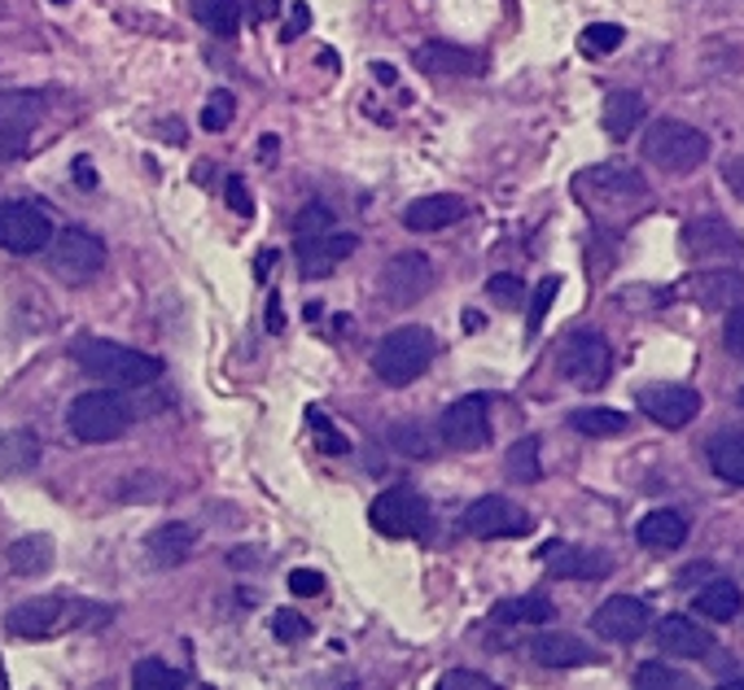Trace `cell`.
<instances>
[{"label": "cell", "mask_w": 744, "mask_h": 690, "mask_svg": "<svg viewBox=\"0 0 744 690\" xmlns=\"http://www.w3.org/2000/svg\"><path fill=\"white\" fill-rule=\"evenodd\" d=\"M71 358L79 363V372H88L110 389H145L162 376V358L105 337H79L71 345Z\"/></svg>", "instance_id": "6da1fadb"}, {"label": "cell", "mask_w": 744, "mask_h": 690, "mask_svg": "<svg viewBox=\"0 0 744 690\" xmlns=\"http://www.w3.org/2000/svg\"><path fill=\"white\" fill-rule=\"evenodd\" d=\"M110 621V608H92L79 599H58V595H40V599H22L4 612V633L22 638V642H44L58 629H79V625Z\"/></svg>", "instance_id": "7a4b0ae2"}, {"label": "cell", "mask_w": 744, "mask_h": 690, "mask_svg": "<svg viewBox=\"0 0 744 690\" xmlns=\"http://www.w3.org/2000/svg\"><path fill=\"white\" fill-rule=\"evenodd\" d=\"M434 358H439L434 333L421 328V324H408V328H394L385 342L376 345V354H372V372H376L385 385L403 389V385L421 380V376L430 372Z\"/></svg>", "instance_id": "3957f363"}, {"label": "cell", "mask_w": 744, "mask_h": 690, "mask_svg": "<svg viewBox=\"0 0 744 690\" xmlns=\"http://www.w3.org/2000/svg\"><path fill=\"white\" fill-rule=\"evenodd\" d=\"M644 158L653 166H662L666 175H692L696 166H705L710 158V136L692 123H678V119H657L649 132H644Z\"/></svg>", "instance_id": "277c9868"}, {"label": "cell", "mask_w": 744, "mask_h": 690, "mask_svg": "<svg viewBox=\"0 0 744 690\" xmlns=\"http://www.w3.org/2000/svg\"><path fill=\"white\" fill-rule=\"evenodd\" d=\"M67 428L88 446H105V442H119L132 428V407L123 403V394L92 389V394H79L71 403Z\"/></svg>", "instance_id": "5b68a950"}, {"label": "cell", "mask_w": 744, "mask_h": 690, "mask_svg": "<svg viewBox=\"0 0 744 690\" xmlns=\"http://www.w3.org/2000/svg\"><path fill=\"white\" fill-rule=\"evenodd\" d=\"M44 263H49V276L62 280V284H88V280L101 276L105 267V241L83 232V227H67V232H53L49 250H44Z\"/></svg>", "instance_id": "8992f818"}, {"label": "cell", "mask_w": 744, "mask_h": 690, "mask_svg": "<svg viewBox=\"0 0 744 690\" xmlns=\"http://www.w3.org/2000/svg\"><path fill=\"white\" fill-rule=\"evenodd\" d=\"M372 529L385 538H425L430 534V503L412 485H394L372 498Z\"/></svg>", "instance_id": "52a82bcc"}, {"label": "cell", "mask_w": 744, "mask_h": 690, "mask_svg": "<svg viewBox=\"0 0 744 690\" xmlns=\"http://www.w3.org/2000/svg\"><path fill=\"white\" fill-rule=\"evenodd\" d=\"M381 297H385V306H394V311H408V306H416V302H425L430 297V288H434V263L421 254V250H403V254H394L385 267H381Z\"/></svg>", "instance_id": "ba28073f"}, {"label": "cell", "mask_w": 744, "mask_h": 690, "mask_svg": "<svg viewBox=\"0 0 744 690\" xmlns=\"http://www.w3.org/2000/svg\"><path fill=\"white\" fill-rule=\"evenodd\" d=\"M53 241V219L36 202H0V250L4 254H44Z\"/></svg>", "instance_id": "9c48e42d"}, {"label": "cell", "mask_w": 744, "mask_h": 690, "mask_svg": "<svg viewBox=\"0 0 744 690\" xmlns=\"http://www.w3.org/2000/svg\"><path fill=\"white\" fill-rule=\"evenodd\" d=\"M613 372V349L600 333H570V342L561 345V376L574 389H600Z\"/></svg>", "instance_id": "30bf717a"}, {"label": "cell", "mask_w": 744, "mask_h": 690, "mask_svg": "<svg viewBox=\"0 0 744 690\" xmlns=\"http://www.w3.org/2000/svg\"><path fill=\"white\" fill-rule=\"evenodd\" d=\"M439 437L451 450H482L491 442V407L486 394H464L455 398L439 419Z\"/></svg>", "instance_id": "8fae6325"}, {"label": "cell", "mask_w": 744, "mask_h": 690, "mask_svg": "<svg viewBox=\"0 0 744 690\" xmlns=\"http://www.w3.org/2000/svg\"><path fill=\"white\" fill-rule=\"evenodd\" d=\"M460 529H464L469 538H521V534L530 529V516L521 511L513 498L486 494V498H477V503L460 516Z\"/></svg>", "instance_id": "7c38bea8"}, {"label": "cell", "mask_w": 744, "mask_h": 690, "mask_svg": "<svg viewBox=\"0 0 744 690\" xmlns=\"http://www.w3.org/2000/svg\"><path fill=\"white\" fill-rule=\"evenodd\" d=\"M649 625H653V612H649V603L635 599V595H613V599H604L592 617V629L600 638H609V642H635V638H644Z\"/></svg>", "instance_id": "4fadbf2b"}, {"label": "cell", "mask_w": 744, "mask_h": 690, "mask_svg": "<svg viewBox=\"0 0 744 690\" xmlns=\"http://www.w3.org/2000/svg\"><path fill=\"white\" fill-rule=\"evenodd\" d=\"M640 412L662 428H683L701 415V394L692 385H644L640 389Z\"/></svg>", "instance_id": "5bb4252c"}, {"label": "cell", "mask_w": 744, "mask_h": 690, "mask_svg": "<svg viewBox=\"0 0 744 690\" xmlns=\"http://www.w3.org/2000/svg\"><path fill=\"white\" fill-rule=\"evenodd\" d=\"M351 254H360V236H351V232L306 236V241H298V272H302V280H324L333 276L338 263H346Z\"/></svg>", "instance_id": "9a60e30c"}, {"label": "cell", "mask_w": 744, "mask_h": 690, "mask_svg": "<svg viewBox=\"0 0 744 690\" xmlns=\"http://www.w3.org/2000/svg\"><path fill=\"white\" fill-rule=\"evenodd\" d=\"M587 193H600L604 202H644L649 184L631 166H592L579 175V197H587Z\"/></svg>", "instance_id": "2e32d148"}, {"label": "cell", "mask_w": 744, "mask_h": 690, "mask_svg": "<svg viewBox=\"0 0 744 690\" xmlns=\"http://www.w3.org/2000/svg\"><path fill=\"white\" fill-rule=\"evenodd\" d=\"M530 656L543 669H583V664H600V651L592 642H583L579 633H539L530 642Z\"/></svg>", "instance_id": "e0dca14e"}, {"label": "cell", "mask_w": 744, "mask_h": 690, "mask_svg": "<svg viewBox=\"0 0 744 690\" xmlns=\"http://www.w3.org/2000/svg\"><path fill=\"white\" fill-rule=\"evenodd\" d=\"M198 551V529L193 525H184V520H171V525H162V529H153L145 538V555L153 568H162V572H171V568H180V564H189V555Z\"/></svg>", "instance_id": "ac0fdd59"}, {"label": "cell", "mask_w": 744, "mask_h": 690, "mask_svg": "<svg viewBox=\"0 0 744 690\" xmlns=\"http://www.w3.org/2000/svg\"><path fill=\"white\" fill-rule=\"evenodd\" d=\"M416 70H425L430 79H464V74H477V70H482V58L469 53L464 44L425 40V44L416 49Z\"/></svg>", "instance_id": "d6986e66"}, {"label": "cell", "mask_w": 744, "mask_h": 690, "mask_svg": "<svg viewBox=\"0 0 744 690\" xmlns=\"http://www.w3.org/2000/svg\"><path fill=\"white\" fill-rule=\"evenodd\" d=\"M469 214V202L455 193H434V197H416L403 206V227L412 232H443L451 223H460Z\"/></svg>", "instance_id": "ffe728a7"}, {"label": "cell", "mask_w": 744, "mask_h": 690, "mask_svg": "<svg viewBox=\"0 0 744 690\" xmlns=\"http://www.w3.org/2000/svg\"><path fill=\"white\" fill-rule=\"evenodd\" d=\"M683 250L692 258H705V254H736L741 250V236L732 223H723L718 214H705V219H692L683 227Z\"/></svg>", "instance_id": "44dd1931"}, {"label": "cell", "mask_w": 744, "mask_h": 690, "mask_svg": "<svg viewBox=\"0 0 744 690\" xmlns=\"http://www.w3.org/2000/svg\"><path fill=\"white\" fill-rule=\"evenodd\" d=\"M657 642L666 656H678V660H701L714 651V638L705 625H696L692 617H666L657 625Z\"/></svg>", "instance_id": "7402d4cb"}, {"label": "cell", "mask_w": 744, "mask_h": 690, "mask_svg": "<svg viewBox=\"0 0 744 690\" xmlns=\"http://www.w3.org/2000/svg\"><path fill=\"white\" fill-rule=\"evenodd\" d=\"M543 555H552V577H565V581H600L609 577L613 559L604 551H587V547H543Z\"/></svg>", "instance_id": "603a6c76"}, {"label": "cell", "mask_w": 744, "mask_h": 690, "mask_svg": "<svg viewBox=\"0 0 744 690\" xmlns=\"http://www.w3.org/2000/svg\"><path fill=\"white\" fill-rule=\"evenodd\" d=\"M53 538L49 534H22L4 547V564L13 577H44L53 568Z\"/></svg>", "instance_id": "cb8c5ba5"}, {"label": "cell", "mask_w": 744, "mask_h": 690, "mask_svg": "<svg viewBox=\"0 0 744 690\" xmlns=\"http://www.w3.org/2000/svg\"><path fill=\"white\" fill-rule=\"evenodd\" d=\"M635 538H640V547H649V551H678L683 542H687V520L678 516V511H649L644 520H640V529H635Z\"/></svg>", "instance_id": "d4e9b609"}, {"label": "cell", "mask_w": 744, "mask_h": 690, "mask_svg": "<svg viewBox=\"0 0 744 690\" xmlns=\"http://www.w3.org/2000/svg\"><path fill=\"white\" fill-rule=\"evenodd\" d=\"M44 110H49L44 92H31V88H9V92H0V123H9V128H18V132H36L40 119H44Z\"/></svg>", "instance_id": "484cf974"}, {"label": "cell", "mask_w": 744, "mask_h": 690, "mask_svg": "<svg viewBox=\"0 0 744 690\" xmlns=\"http://www.w3.org/2000/svg\"><path fill=\"white\" fill-rule=\"evenodd\" d=\"M644 114H649V105H644V97L640 92H609L604 97V132L613 140H626L640 123H644Z\"/></svg>", "instance_id": "4316f807"}, {"label": "cell", "mask_w": 744, "mask_h": 690, "mask_svg": "<svg viewBox=\"0 0 744 690\" xmlns=\"http://www.w3.org/2000/svg\"><path fill=\"white\" fill-rule=\"evenodd\" d=\"M36 464H40V437H36L31 428H9V433L0 437V473L22 477V473H31Z\"/></svg>", "instance_id": "83f0119b"}, {"label": "cell", "mask_w": 744, "mask_h": 690, "mask_svg": "<svg viewBox=\"0 0 744 690\" xmlns=\"http://www.w3.org/2000/svg\"><path fill=\"white\" fill-rule=\"evenodd\" d=\"M741 586L736 581H727V577H718V581H710V586H701L696 590V612L705 617V621H736L741 617Z\"/></svg>", "instance_id": "f1b7e54d"}, {"label": "cell", "mask_w": 744, "mask_h": 690, "mask_svg": "<svg viewBox=\"0 0 744 690\" xmlns=\"http://www.w3.org/2000/svg\"><path fill=\"white\" fill-rule=\"evenodd\" d=\"M710 468L732 485H744V433L710 437Z\"/></svg>", "instance_id": "f546056e"}, {"label": "cell", "mask_w": 744, "mask_h": 690, "mask_svg": "<svg viewBox=\"0 0 744 690\" xmlns=\"http://www.w3.org/2000/svg\"><path fill=\"white\" fill-rule=\"evenodd\" d=\"M570 428L583 437H617L631 428V419L613 407H579V412H570Z\"/></svg>", "instance_id": "4dcf8cb0"}, {"label": "cell", "mask_w": 744, "mask_h": 690, "mask_svg": "<svg viewBox=\"0 0 744 690\" xmlns=\"http://www.w3.org/2000/svg\"><path fill=\"white\" fill-rule=\"evenodd\" d=\"M504 477L517 485H534L543 477V459H539V437H521L504 455Z\"/></svg>", "instance_id": "1f68e13d"}, {"label": "cell", "mask_w": 744, "mask_h": 690, "mask_svg": "<svg viewBox=\"0 0 744 690\" xmlns=\"http://www.w3.org/2000/svg\"><path fill=\"white\" fill-rule=\"evenodd\" d=\"M491 617H495V625H547L556 617V608H552V599H543V595H525V599L500 603Z\"/></svg>", "instance_id": "d6a6232c"}, {"label": "cell", "mask_w": 744, "mask_h": 690, "mask_svg": "<svg viewBox=\"0 0 744 690\" xmlns=\"http://www.w3.org/2000/svg\"><path fill=\"white\" fill-rule=\"evenodd\" d=\"M193 18H198L211 35H237V27H241V4H237V0H193Z\"/></svg>", "instance_id": "836d02e7"}, {"label": "cell", "mask_w": 744, "mask_h": 690, "mask_svg": "<svg viewBox=\"0 0 744 690\" xmlns=\"http://www.w3.org/2000/svg\"><path fill=\"white\" fill-rule=\"evenodd\" d=\"M692 288H696L701 306H727V302H736L744 293V276L741 272H710V276L696 280Z\"/></svg>", "instance_id": "e575fe53"}, {"label": "cell", "mask_w": 744, "mask_h": 690, "mask_svg": "<svg viewBox=\"0 0 744 690\" xmlns=\"http://www.w3.org/2000/svg\"><path fill=\"white\" fill-rule=\"evenodd\" d=\"M132 687L137 690H180V687H189V678L175 673V669L162 664V660H141V664L132 669Z\"/></svg>", "instance_id": "d590c367"}, {"label": "cell", "mask_w": 744, "mask_h": 690, "mask_svg": "<svg viewBox=\"0 0 744 690\" xmlns=\"http://www.w3.org/2000/svg\"><path fill=\"white\" fill-rule=\"evenodd\" d=\"M390 446H394L399 455H416V459L434 455V442H430V433H425L416 419H408V424H394V428H390Z\"/></svg>", "instance_id": "8d00e7d4"}, {"label": "cell", "mask_w": 744, "mask_h": 690, "mask_svg": "<svg viewBox=\"0 0 744 690\" xmlns=\"http://www.w3.org/2000/svg\"><path fill=\"white\" fill-rule=\"evenodd\" d=\"M556 293H561V276H547L539 288H534V297H530V315H525V337H539V328H543L547 306L556 302Z\"/></svg>", "instance_id": "74e56055"}, {"label": "cell", "mask_w": 744, "mask_h": 690, "mask_svg": "<svg viewBox=\"0 0 744 690\" xmlns=\"http://www.w3.org/2000/svg\"><path fill=\"white\" fill-rule=\"evenodd\" d=\"M635 687H640V690H683V687H687V678H683V673H674L670 664L644 660V664L635 669Z\"/></svg>", "instance_id": "f35d334b"}, {"label": "cell", "mask_w": 744, "mask_h": 690, "mask_svg": "<svg viewBox=\"0 0 744 690\" xmlns=\"http://www.w3.org/2000/svg\"><path fill=\"white\" fill-rule=\"evenodd\" d=\"M626 40V31L617 27V22H592L587 31H583V53H592V58H604V53H613L617 44Z\"/></svg>", "instance_id": "ab89813d"}, {"label": "cell", "mask_w": 744, "mask_h": 690, "mask_svg": "<svg viewBox=\"0 0 744 690\" xmlns=\"http://www.w3.org/2000/svg\"><path fill=\"white\" fill-rule=\"evenodd\" d=\"M232 110H237L232 92H228V88H215V92L207 97V105H202V128H207V132H228Z\"/></svg>", "instance_id": "60d3db41"}, {"label": "cell", "mask_w": 744, "mask_h": 690, "mask_svg": "<svg viewBox=\"0 0 744 690\" xmlns=\"http://www.w3.org/2000/svg\"><path fill=\"white\" fill-rule=\"evenodd\" d=\"M329 223H333V210L324 206V202H311V206H302V210H298V219H294L298 241H306V236H324V232H329Z\"/></svg>", "instance_id": "b9f144b4"}, {"label": "cell", "mask_w": 744, "mask_h": 690, "mask_svg": "<svg viewBox=\"0 0 744 690\" xmlns=\"http://www.w3.org/2000/svg\"><path fill=\"white\" fill-rule=\"evenodd\" d=\"M486 293H491V302H495V306L513 311L521 297H525V284H521L517 276H509V272H500V276L486 280Z\"/></svg>", "instance_id": "7bdbcfd3"}, {"label": "cell", "mask_w": 744, "mask_h": 690, "mask_svg": "<svg viewBox=\"0 0 744 690\" xmlns=\"http://www.w3.org/2000/svg\"><path fill=\"white\" fill-rule=\"evenodd\" d=\"M311 424H315V442H320L324 455H346V450H351V442H346L342 433H333V424H324L320 412H311Z\"/></svg>", "instance_id": "ee69618b"}, {"label": "cell", "mask_w": 744, "mask_h": 690, "mask_svg": "<svg viewBox=\"0 0 744 690\" xmlns=\"http://www.w3.org/2000/svg\"><path fill=\"white\" fill-rule=\"evenodd\" d=\"M27 144H31V132H18V128L0 123V162H18V158H27Z\"/></svg>", "instance_id": "f6af8a7d"}, {"label": "cell", "mask_w": 744, "mask_h": 690, "mask_svg": "<svg viewBox=\"0 0 744 690\" xmlns=\"http://www.w3.org/2000/svg\"><path fill=\"white\" fill-rule=\"evenodd\" d=\"M439 690H495V682L473 673V669H451V673H443Z\"/></svg>", "instance_id": "bcb514c9"}, {"label": "cell", "mask_w": 744, "mask_h": 690, "mask_svg": "<svg viewBox=\"0 0 744 690\" xmlns=\"http://www.w3.org/2000/svg\"><path fill=\"white\" fill-rule=\"evenodd\" d=\"M223 197H228V206L237 210L241 219H254V197H250V189H245V180H241V175L223 180Z\"/></svg>", "instance_id": "7dc6e473"}, {"label": "cell", "mask_w": 744, "mask_h": 690, "mask_svg": "<svg viewBox=\"0 0 744 690\" xmlns=\"http://www.w3.org/2000/svg\"><path fill=\"white\" fill-rule=\"evenodd\" d=\"M272 633H277L281 642H298V638H306V621L298 617L294 608H281V612L272 617Z\"/></svg>", "instance_id": "c3c4849f"}, {"label": "cell", "mask_w": 744, "mask_h": 690, "mask_svg": "<svg viewBox=\"0 0 744 690\" xmlns=\"http://www.w3.org/2000/svg\"><path fill=\"white\" fill-rule=\"evenodd\" d=\"M290 590L298 599H315V595H324V577L315 568H294L290 572Z\"/></svg>", "instance_id": "681fc988"}, {"label": "cell", "mask_w": 744, "mask_h": 690, "mask_svg": "<svg viewBox=\"0 0 744 690\" xmlns=\"http://www.w3.org/2000/svg\"><path fill=\"white\" fill-rule=\"evenodd\" d=\"M723 345H727L732 358H744V306H736V311L727 315V324H723Z\"/></svg>", "instance_id": "f907efd6"}, {"label": "cell", "mask_w": 744, "mask_h": 690, "mask_svg": "<svg viewBox=\"0 0 744 690\" xmlns=\"http://www.w3.org/2000/svg\"><path fill=\"white\" fill-rule=\"evenodd\" d=\"M268 333H285V311H281V293H268Z\"/></svg>", "instance_id": "816d5d0a"}, {"label": "cell", "mask_w": 744, "mask_h": 690, "mask_svg": "<svg viewBox=\"0 0 744 690\" xmlns=\"http://www.w3.org/2000/svg\"><path fill=\"white\" fill-rule=\"evenodd\" d=\"M74 180H79V189H83V193H92V189H97V171H92V162H88V158H74Z\"/></svg>", "instance_id": "f5cc1de1"}, {"label": "cell", "mask_w": 744, "mask_h": 690, "mask_svg": "<svg viewBox=\"0 0 744 690\" xmlns=\"http://www.w3.org/2000/svg\"><path fill=\"white\" fill-rule=\"evenodd\" d=\"M723 175H727L732 193H736V197H744V158H732V162L723 166Z\"/></svg>", "instance_id": "db71d44e"}, {"label": "cell", "mask_w": 744, "mask_h": 690, "mask_svg": "<svg viewBox=\"0 0 744 690\" xmlns=\"http://www.w3.org/2000/svg\"><path fill=\"white\" fill-rule=\"evenodd\" d=\"M306 27H311V9H306V4H294V22H290L285 40H294L298 31H306Z\"/></svg>", "instance_id": "11a10c76"}, {"label": "cell", "mask_w": 744, "mask_h": 690, "mask_svg": "<svg viewBox=\"0 0 744 690\" xmlns=\"http://www.w3.org/2000/svg\"><path fill=\"white\" fill-rule=\"evenodd\" d=\"M372 74H376V83H381V88H394V83H399V70L390 67V62H376Z\"/></svg>", "instance_id": "9f6ffc18"}, {"label": "cell", "mask_w": 744, "mask_h": 690, "mask_svg": "<svg viewBox=\"0 0 744 690\" xmlns=\"http://www.w3.org/2000/svg\"><path fill=\"white\" fill-rule=\"evenodd\" d=\"M272 267H277V250H263V254H259V263H254V276L263 280Z\"/></svg>", "instance_id": "6f0895ef"}, {"label": "cell", "mask_w": 744, "mask_h": 690, "mask_svg": "<svg viewBox=\"0 0 744 690\" xmlns=\"http://www.w3.org/2000/svg\"><path fill=\"white\" fill-rule=\"evenodd\" d=\"M277 149H281V140H277V136L259 140V158H263V162H272V158H277Z\"/></svg>", "instance_id": "680465c9"}, {"label": "cell", "mask_w": 744, "mask_h": 690, "mask_svg": "<svg viewBox=\"0 0 744 690\" xmlns=\"http://www.w3.org/2000/svg\"><path fill=\"white\" fill-rule=\"evenodd\" d=\"M482 328H486V319L477 311H464V333H482Z\"/></svg>", "instance_id": "91938a15"}, {"label": "cell", "mask_w": 744, "mask_h": 690, "mask_svg": "<svg viewBox=\"0 0 744 690\" xmlns=\"http://www.w3.org/2000/svg\"><path fill=\"white\" fill-rule=\"evenodd\" d=\"M9 687V678H4V664H0V690Z\"/></svg>", "instance_id": "94428289"}, {"label": "cell", "mask_w": 744, "mask_h": 690, "mask_svg": "<svg viewBox=\"0 0 744 690\" xmlns=\"http://www.w3.org/2000/svg\"><path fill=\"white\" fill-rule=\"evenodd\" d=\"M53 4H67V0H53Z\"/></svg>", "instance_id": "6125c7cd"}, {"label": "cell", "mask_w": 744, "mask_h": 690, "mask_svg": "<svg viewBox=\"0 0 744 690\" xmlns=\"http://www.w3.org/2000/svg\"><path fill=\"white\" fill-rule=\"evenodd\" d=\"M741 407H744V389H741Z\"/></svg>", "instance_id": "be15d7a7"}]
</instances>
